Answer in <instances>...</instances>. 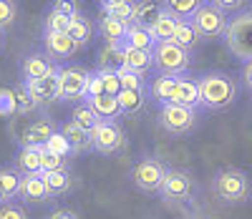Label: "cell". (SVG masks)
<instances>
[{"label": "cell", "mask_w": 252, "mask_h": 219, "mask_svg": "<svg viewBox=\"0 0 252 219\" xmlns=\"http://www.w3.org/2000/svg\"><path fill=\"white\" fill-rule=\"evenodd\" d=\"M86 103L94 108V111L101 116V121H116L121 114V106H119V98L111 96V94H101V96H89Z\"/></svg>", "instance_id": "44dd1931"}, {"label": "cell", "mask_w": 252, "mask_h": 219, "mask_svg": "<svg viewBox=\"0 0 252 219\" xmlns=\"http://www.w3.org/2000/svg\"><path fill=\"white\" fill-rule=\"evenodd\" d=\"M177 46H182L184 51H192V48H197L199 46V40H202V35L197 33V28L192 26V20H179V26H177V33H174V38H172Z\"/></svg>", "instance_id": "f1b7e54d"}, {"label": "cell", "mask_w": 252, "mask_h": 219, "mask_svg": "<svg viewBox=\"0 0 252 219\" xmlns=\"http://www.w3.org/2000/svg\"><path fill=\"white\" fill-rule=\"evenodd\" d=\"M242 83L252 91V61H247V63L242 65Z\"/></svg>", "instance_id": "7dc6e473"}, {"label": "cell", "mask_w": 252, "mask_h": 219, "mask_svg": "<svg viewBox=\"0 0 252 219\" xmlns=\"http://www.w3.org/2000/svg\"><path fill=\"white\" fill-rule=\"evenodd\" d=\"M227 51L242 63L252 61V10H242L235 18H229V26L224 31Z\"/></svg>", "instance_id": "277c9868"}, {"label": "cell", "mask_w": 252, "mask_h": 219, "mask_svg": "<svg viewBox=\"0 0 252 219\" xmlns=\"http://www.w3.org/2000/svg\"><path fill=\"white\" fill-rule=\"evenodd\" d=\"M0 35H3V33H0Z\"/></svg>", "instance_id": "681fc988"}, {"label": "cell", "mask_w": 252, "mask_h": 219, "mask_svg": "<svg viewBox=\"0 0 252 219\" xmlns=\"http://www.w3.org/2000/svg\"><path fill=\"white\" fill-rule=\"evenodd\" d=\"M0 219H28V212L15 202H5L0 204Z\"/></svg>", "instance_id": "7bdbcfd3"}, {"label": "cell", "mask_w": 252, "mask_h": 219, "mask_svg": "<svg viewBox=\"0 0 252 219\" xmlns=\"http://www.w3.org/2000/svg\"><path fill=\"white\" fill-rule=\"evenodd\" d=\"M124 146H126V136L119 121H98L96 128L91 131V151H96L101 156H111Z\"/></svg>", "instance_id": "30bf717a"}, {"label": "cell", "mask_w": 252, "mask_h": 219, "mask_svg": "<svg viewBox=\"0 0 252 219\" xmlns=\"http://www.w3.org/2000/svg\"><path fill=\"white\" fill-rule=\"evenodd\" d=\"M20 174L13 166H0V194H3L5 202H13L15 196L20 194Z\"/></svg>", "instance_id": "484cf974"}, {"label": "cell", "mask_w": 252, "mask_h": 219, "mask_svg": "<svg viewBox=\"0 0 252 219\" xmlns=\"http://www.w3.org/2000/svg\"><path fill=\"white\" fill-rule=\"evenodd\" d=\"M192 26L197 28V33L202 35V40H217V38H224V31L229 26V18L227 13H222L220 8H215L212 3H207L189 18Z\"/></svg>", "instance_id": "ba28073f"}, {"label": "cell", "mask_w": 252, "mask_h": 219, "mask_svg": "<svg viewBox=\"0 0 252 219\" xmlns=\"http://www.w3.org/2000/svg\"><path fill=\"white\" fill-rule=\"evenodd\" d=\"M43 146H26V149H18L15 154V169L20 174H43Z\"/></svg>", "instance_id": "ffe728a7"}, {"label": "cell", "mask_w": 252, "mask_h": 219, "mask_svg": "<svg viewBox=\"0 0 252 219\" xmlns=\"http://www.w3.org/2000/svg\"><path fill=\"white\" fill-rule=\"evenodd\" d=\"M106 94V89H103V81L98 76V71H91V81H89V96H101ZM86 96V98H89Z\"/></svg>", "instance_id": "f6af8a7d"}, {"label": "cell", "mask_w": 252, "mask_h": 219, "mask_svg": "<svg viewBox=\"0 0 252 219\" xmlns=\"http://www.w3.org/2000/svg\"><path fill=\"white\" fill-rule=\"evenodd\" d=\"M40 164H43V174H48V171H58V169H68V159L51 154L46 146H43V159H40Z\"/></svg>", "instance_id": "60d3db41"}, {"label": "cell", "mask_w": 252, "mask_h": 219, "mask_svg": "<svg viewBox=\"0 0 252 219\" xmlns=\"http://www.w3.org/2000/svg\"><path fill=\"white\" fill-rule=\"evenodd\" d=\"M199 94H202V108L207 111H222L237 98V83L224 71H209L197 78Z\"/></svg>", "instance_id": "7a4b0ae2"}, {"label": "cell", "mask_w": 252, "mask_h": 219, "mask_svg": "<svg viewBox=\"0 0 252 219\" xmlns=\"http://www.w3.org/2000/svg\"><path fill=\"white\" fill-rule=\"evenodd\" d=\"M154 68L157 73L161 76H187L189 65H192V51H184L182 46H177L174 40H164V43H157L154 51Z\"/></svg>", "instance_id": "5b68a950"}, {"label": "cell", "mask_w": 252, "mask_h": 219, "mask_svg": "<svg viewBox=\"0 0 252 219\" xmlns=\"http://www.w3.org/2000/svg\"><path fill=\"white\" fill-rule=\"evenodd\" d=\"M89 81L91 71L81 65H61L58 68V101L81 103L89 96Z\"/></svg>", "instance_id": "8992f818"}, {"label": "cell", "mask_w": 252, "mask_h": 219, "mask_svg": "<svg viewBox=\"0 0 252 219\" xmlns=\"http://www.w3.org/2000/svg\"><path fill=\"white\" fill-rule=\"evenodd\" d=\"M103 15H111V18L121 20L124 26H134V18H136V0H124V3H119L116 8L106 10Z\"/></svg>", "instance_id": "e575fe53"}, {"label": "cell", "mask_w": 252, "mask_h": 219, "mask_svg": "<svg viewBox=\"0 0 252 219\" xmlns=\"http://www.w3.org/2000/svg\"><path fill=\"white\" fill-rule=\"evenodd\" d=\"M18 68H20V81L31 83V81L51 76L58 65H53V58L48 53H28V56H23Z\"/></svg>", "instance_id": "4fadbf2b"}, {"label": "cell", "mask_w": 252, "mask_h": 219, "mask_svg": "<svg viewBox=\"0 0 252 219\" xmlns=\"http://www.w3.org/2000/svg\"><path fill=\"white\" fill-rule=\"evenodd\" d=\"M53 134H58V126L48 116H40V119L18 116L10 124V136H13V141L20 149H26V146H46L53 139Z\"/></svg>", "instance_id": "3957f363"}, {"label": "cell", "mask_w": 252, "mask_h": 219, "mask_svg": "<svg viewBox=\"0 0 252 219\" xmlns=\"http://www.w3.org/2000/svg\"><path fill=\"white\" fill-rule=\"evenodd\" d=\"M68 26H71V20L63 18V15H58V13H53V10H48V15H46V20H43L46 33H68Z\"/></svg>", "instance_id": "74e56055"}, {"label": "cell", "mask_w": 252, "mask_h": 219, "mask_svg": "<svg viewBox=\"0 0 252 219\" xmlns=\"http://www.w3.org/2000/svg\"><path fill=\"white\" fill-rule=\"evenodd\" d=\"M161 13H164V3H159V0H136V18H134V23L149 28Z\"/></svg>", "instance_id": "83f0119b"}, {"label": "cell", "mask_w": 252, "mask_h": 219, "mask_svg": "<svg viewBox=\"0 0 252 219\" xmlns=\"http://www.w3.org/2000/svg\"><path fill=\"white\" fill-rule=\"evenodd\" d=\"M124 43H126L129 48H139V51H154V46H157L152 31L146 28V26H139V23H134V26L126 28Z\"/></svg>", "instance_id": "7402d4cb"}, {"label": "cell", "mask_w": 252, "mask_h": 219, "mask_svg": "<svg viewBox=\"0 0 252 219\" xmlns=\"http://www.w3.org/2000/svg\"><path fill=\"white\" fill-rule=\"evenodd\" d=\"M166 164L157 156H141L134 166H131V184L144 191V194H159L161 184L166 179Z\"/></svg>", "instance_id": "52a82bcc"}, {"label": "cell", "mask_w": 252, "mask_h": 219, "mask_svg": "<svg viewBox=\"0 0 252 219\" xmlns=\"http://www.w3.org/2000/svg\"><path fill=\"white\" fill-rule=\"evenodd\" d=\"M177 86H179V78L177 76H161L157 73V78H152L149 83V98L159 106H166V103H174V94H177Z\"/></svg>", "instance_id": "2e32d148"}, {"label": "cell", "mask_w": 252, "mask_h": 219, "mask_svg": "<svg viewBox=\"0 0 252 219\" xmlns=\"http://www.w3.org/2000/svg\"><path fill=\"white\" fill-rule=\"evenodd\" d=\"M212 194L227 207H240L252 196V179L247 177V171L235 166L220 169L212 177Z\"/></svg>", "instance_id": "6da1fadb"}, {"label": "cell", "mask_w": 252, "mask_h": 219, "mask_svg": "<svg viewBox=\"0 0 252 219\" xmlns=\"http://www.w3.org/2000/svg\"><path fill=\"white\" fill-rule=\"evenodd\" d=\"M46 219H78V214H76L73 209H66V207H63V209H53Z\"/></svg>", "instance_id": "bcb514c9"}, {"label": "cell", "mask_w": 252, "mask_h": 219, "mask_svg": "<svg viewBox=\"0 0 252 219\" xmlns=\"http://www.w3.org/2000/svg\"><path fill=\"white\" fill-rule=\"evenodd\" d=\"M126 28H129V26H124L121 20H116L111 15H103L98 20V33H101L103 40H106V46H119V43H124Z\"/></svg>", "instance_id": "cb8c5ba5"}, {"label": "cell", "mask_w": 252, "mask_h": 219, "mask_svg": "<svg viewBox=\"0 0 252 219\" xmlns=\"http://www.w3.org/2000/svg\"><path fill=\"white\" fill-rule=\"evenodd\" d=\"M18 199H23L26 204H48V202L56 199V196L51 194L43 174H23V177H20Z\"/></svg>", "instance_id": "7c38bea8"}, {"label": "cell", "mask_w": 252, "mask_h": 219, "mask_svg": "<svg viewBox=\"0 0 252 219\" xmlns=\"http://www.w3.org/2000/svg\"><path fill=\"white\" fill-rule=\"evenodd\" d=\"M51 10H53V13H58V15H63V18H68V20H73V18H78V15H81L76 0H56Z\"/></svg>", "instance_id": "b9f144b4"}, {"label": "cell", "mask_w": 252, "mask_h": 219, "mask_svg": "<svg viewBox=\"0 0 252 219\" xmlns=\"http://www.w3.org/2000/svg\"><path fill=\"white\" fill-rule=\"evenodd\" d=\"M13 94H15V108H18V116H28V114H33V111H38V101L33 98V94L28 91V83L26 81H20L15 89H13Z\"/></svg>", "instance_id": "4dcf8cb0"}, {"label": "cell", "mask_w": 252, "mask_h": 219, "mask_svg": "<svg viewBox=\"0 0 252 219\" xmlns=\"http://www.w3.org/2000/svg\"><path fill=\"white\" fill-rule=\"evenodd\" d=\"M58 68H61V65H58ZM58 68L51 76H46V78H38V81L28 83V91L33 94L38 106H46V103L58 101Z\"/></svg>", "instance_id": "e0dca14e"}, {"label": "cell", "mask_w": 252, "mask_h": 219, "mask_svg": "<svg viewBox=\"0 0 252 219\" xmlns=\"http://www.w3.org/2000/svg\"><path fill=\"white\" fill-rule=\"evenodd\" d=\"M161 3H164L166 10H169L172 15H177L179 20H189L207 3V0H161Z\"/></svg>", "instance_id": "f546056e"}, {"label": "cell", "mask_w": 252, "mask_h": 219, "mask_svg": "<svg viewBox=\"0 0 252 219\" xmlns=\"http://www.w3.org/2000/svg\"><path fill=\"white\" fill-rule=\"evenodd\" d=\"M98 76H101V81H103V89H106V94L119 96V94L124 91V89H121V81H119V76H116L114 68H98Z\"/></svg>", "instance_id": "f35d334b"}, {"label": "cell", "mask_w": 252, "mask_h": 219, "mask_svg": "<svg viewBox=\"0 0 252 219\" xmlns=\"http://www.w3.org/2000/svg\"><path fill=\"white\" fill-rule=\"evenodd\" d=\"M209 3H212L215 8H220L222 13H235L245 5V0H209Z\"/></svg>", "instance_id": "ee69618b"}, {"label": "cell", "mask_w": 252, "mask_h": 219, "mask_svg": "<svg viewBox=\"0 0 252 219\" xmlns=\"http://www.w3.org/2000/svg\"><path fill=\"white\" fill-rule=\"evenodd\" d=\"M116 76L121 81V89H131V91H146L149 86H146V78L131 68H126V65H116Z\"/></svg>", "instance_id": "1f68e13d"}, {"label": "cell", "mask_w": 252, "mask_h": 219, "mask_svg": "<svg viewBox=\"0 0 252 219\" xmlns=\"http://www.w3.org/2000/svg\"><path fill=\"white\" fill-rule=\"evenodd\" d=\"M91 23L83 15H78V18H73L71 20V26H68V35L76 40V46L81 48V46H89L91 43Z\"/></svg>", "instance_id": "836d02e7"}, {"label": "cell", "mask_w": 252, "mask_h": 219, "mask_svg": "<svg viewBox=\"0 0 252 219\" xmlns=\"http://www.w3.org/2000/svg\"><path fill=\"white\" fill-rule=\"evenodd\" d=\"M159 126L172 136H187L197 126V111L179 103H166L159 108Z\"/></svg>", "instance_id": "9c48e42d"}, {"label": "cell", "mask_w": 252, "mask_h": 219, "mask_svg": "<svg viewBox=\"0 0 252 219\" xmlns=\"http://www.w3.org/2000/svg\"><path fill=\"white\" fill-rule=\"evenodd\" d=\"M46 177V184H48V189H51V194L56 196H66V194H71V189H73V177H71V171L68 169H58V171H48V174H43Z\"/></svg>", "instance_id": "4316f807"}, {"label": "cell", "mask_w": 252, "mask_h": 219, "mask_svg": "<svg viewBox=\"0 0 252 219\" xmlns=\"http://www.w3.org/2000/svg\"><path fill=\"white\" fill-rule=\"evenodd\" d=\"M71 121H76L78 126H83V128H89V131H94L96 128V124L101 121V116L94 111V108L86 103V101H81V103H76V108H73V114H71Z\"/></svg>", "instance_id": "d6a6232c"}, {"label": "cell", "mask_w": 252, "mask_h": 219, "mask_svg": "<svg viewBox=\"0 0 252 219\" xmlns=\"http://www.w3.org/2000/svg\"><path fill=\"white\" fill-rule=\"evenodd\" d=\"M146 96L149 91H131V89H124L116 98H119V106H121V114L124 116H136L144 111L146 106Z\"/></svg>", "instance_id": "d4e9b609"}, {"label": "cell", "mask_w": 252, "mask_h": 219, "mask_svg": "<svg viewBox=\"0 0 252 219\" xmlns=\"http://www.w3.org/2000/svg\"><path fill=\"white\" fill-rule=\"evenodd\" d=\"M177 26H179V18L172 15L169 10L164 8V13H161V15L154 20V23L149 26V31H152V35H154L157 43H164V40H172V38H174Z\"/></svg>", "instance_id": "603a6c76"}, {"label": "cell", "mask_w": 252, "mask_h": 219, "mask_svg": "<svg viewBox=\"0 0 252 219\" xmlns=\"http://www.w3.org/2000/svg\"><path fill=\"white\" fill-rule=\"evenodd\" d=\"M43 46H46V53L53 58V61H66L76 53V40L68 35V33H43Z\"/></svg>", "instance_id": "5bb4252c"}, {"label": "cell", "mask_w": 252, "mask_h": 219, "mask_svg": "<svg viewBox=\"0 0 252 219\" xmlns=\"http://www.w3.org/2000/svg\"><path fill=\"white\" fill-rule=\"evenodd\" d=\"M46 149L51 151V154H56V156H63V159H68V156H73V149H71V144L66 141V136L61 134H53V139L46 144Z\"/></svg>", "instance_id": "8d00e7d4"}, {"label": "cell", "mask_w": 252, "mask_h": 219, "mask_svg": "<svg viewBox=\"0 0 252 219\" xmlns=\"http://www.w3.org/2000/svg\"><path fill=\"white\" fill-rule=\"evenodd\" d=\"M174 103L179 106H187V108H197L202 106V94H199V81L197 78H189V76H182L179 78V86H177V94H174Z\"/></svg>", "instance_id": "d6986e66"}, {"label": "cell", "mask_w": 252, "mask_h": 219, "mask_svg": "<svg viewBox=\"0 0 252 219\" xmlns=\"http://www.w3.org/2000/svg\"><path fill=\"white\" fill-rule=\"evenodd\" d=\"M192 194H194V179H192V174H187L182 169H169L166 171V179L161 184V191L159 196L164 202H169V204H184L192 199Z\"/></svg>", "instance_id": "8fae6325"}, {"label": "cell", "mask_w": 252, "mask_h": 219, "mask_svg": "<svg viewBox=\"0 0 252 219\" xmlns=\"http://www.w3.org/2000/svg\"><path fill=\"white\" fill-rule=\"evenodd\" d=\"M58 131L63 136H66V141L71 144L73 149V154H83V151H91V131L89 128H83L78 126L76 121H66V124H61Z\"/></svg>", "instance_id": "ac0fdd59"}, {"label": "cell", "mask_w": 252, "mask_h": 219, "mask_svg": "<svg viewBox=\"0 0 252 219\" xmlns=\"http://www.w3.org/2000/svg\"><path fill=\"white\" fill-rule=\"evenodd\" d=\"M119 53H121V65H126V68H131L141 76H146V71L154 68L152 51H139V48H129L126 43H119Z\"/></svg>", "instance_id": "9a60e30c"}, {"label": "cell", "mask_w": 252, "mask_h": 219, "mask_svg": "<svg viewBox=\"0 0 252 219\" xmlns=\"http://www.w3.org/2000/svg\"><path fill=\"white\" fill-rule=\"evenodd\" d=\"M119 3H124V0H98V5L103 8V13H106V10H111V8H116Z\"/></svg>", "instance_id": "c3c4849f"}, {"label": "cell", "mask_w": 252, "mask_h": 219, "mask_svg": "<svg viewBox=\"0 0 252 219\" xmlns=\"http://www.w3.org/2000/svg\"><path fill=\"white\" fill-rule=\"evenodd\" d=\"M15 15H18L15 0H0V33L8 31L15 23Z\"/></svg>", "instance_id": "d590c367"}, {"label": "cell", "mask_w": 252, "mask_h": 219, "mask_svg": "<svg viewBox=\"0 0 252 219\" xmlns=\"http://www.w3.org/2000/svg\"><path fill=\"white\" fill-rule=\"evenodd\" d=\"M0 116H3V119L18 116V108H15V94H13V89H0Z\"/></svg>", "instance_id": "ab89813d"}]
</instances>
